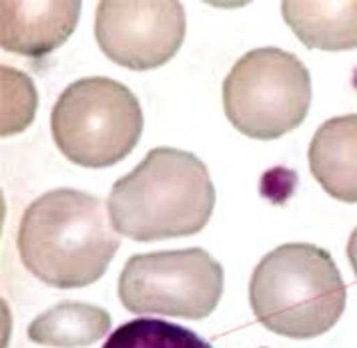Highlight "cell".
I'll return each mask as SVG.
<instances>
[{"label":"cell","instance_id":"6da1fadb","mask_svg":"<svg viewBox=\"0 0 357 348\" xmlns=\"http://www.w3.org/2000/svg\"><path fill=\"white\" fill-rule=\"evenodd\" d=\"M119 244L105 203L70 187L34 199L18 226L17 246L24 268L40 282L63 290L97 282Z\"/></svg>","mask_w":357,"mask_h":348},{"label":"cell","instance_id":"7a4b0ae2","mask_svg":"<svg viewBox=\"0 0 357 348\" xmlns=\"http://www.w3.org/2000/svg\"><path fill=\"white\" fill-rule=\"evenodd\" d=\"M116 233L167 240L201 232L215 208V187L205 164L189 151L157 147L116 180L107 199Z\"/></svg>","mask_w":357,"mask_h":348},{"label":"cell","instance_id":"3957f363","mask_svg":"<svg viewBox=\"0 0 357 348\" xmlns=\"http://www.w3.org/2000/svg\"><path fill=\"white\" fill-rule=\"evenodd\" d=\"M345 284L331 254L313 244H283L253 270L249 300L267 331L287 338L321 336L345 310Z\"/></svg>","mask_w":357,"mask_h":348},{"label":"cell","instance_id":"277c9868","mask_svg":"<svg viewBox=\"0 0 357 348\" xmlns=\"http://www.w3.org/2000/svg\"><path fill=\"white\" fill-rule=\"evenodd\" d=\"M50 129L68 161L100 169L119 164L137 147L143 111L127 85L86 77L68 85L54 103Z\"/></svg>","mask_w":357,"mask_h":348},{"label":"cell","instance_id":"5b68a950","mask_svg":"<svg viewBox=\"0 0 357 348\" xmlns=\"http://www.w3.org/2000/svg\"><path fill=\"white\" fill-rule=\"evenodd\" d=\"M311 105L307 66L287 50H249L223 83L225 115L251 139H277L303 123Z\"/></svg>","mask_w":357,"mask_h":348},{"label":"cell","instance_id":"8992f818","mask_svg":"<svg viewBox=\"0 0 357 348\" xmlns=\"http://www.w3.org/2000/svg\"><path fill=\"white\" fill-rule=\"evenodd\" d=\"M223 296V268L203 248L139 254L119 278V298L135 314L203 320Z\"/></svg>","mask_w":357,"mask_h":348},{"label":"cell","instance_id":"52a82bcc","mask_svg":"<svg viewBox=\"0 0 357 348\" xmlns=\"http://www.w3.org/2000/svg\"><path fill=\"white\" fill-rule=\"evenodd\" d=\"M187 20L175 0L98 2L95 36L100 50L116 65L151 71L169 63L185 41Z\"/></svg>","mask_w":357,"mask_h":348},{"label":"cell","instance_id":"ba28073f","mask_svg":"<svg viewBox=\"0 0 357 348\" xmlns=\"http://www.w3.org/2000/svg\"><path fill=\"white\" fill-rule=\"evenodd\" d=\"M81 18V2H2V49L40 59L59 49L75 33Z\"/></svg>","mask_w":357,"mask_h":348},{"label":"cell","instance_id":"9c48e42d","mask_svg":"<svg viewBox=\"0 0 357 348\" xmlns=\"http://www.w3.org/2000/svg\"><path fill=\"white\" fill-rule=\"evenodd\" d=\"M309 169L331 198L357 203V113L333 117L315 131Z\"/></svg>","mask_w":357,"mask_h":348},{"label":"cell","instance_id":"30bf717a","mask_svg":"<svg viewBox=\"0 0 357 348\" xmlns=\"http://www.w3.org/2000/svg\"><path fill=\"white\" fill-rule=\"evenodd\" d=\"M281 13L307 49H357V2H297L287 0Z\"/></svg>","mask_w":357,"mask_h":348},{"label":"cell","instance_id":"8fae6325","mask_svg":"<svg viewBox=\"0 0 357 348\" xmlns=\"http://www.w3.org/2000/svg\"><path fill=\"white\" fill-rule=\"evenodd\" d=\"M111 331V314L84 302H61L36 316L29 326V338L36 345L81 348L95 345Z\"/></svg>","mask_w":357,"mask_h":348},{"label":"cell","instance_id":"7c38bea8","mask_svg":"<svg viewBox=\"0 0 357 348\" xmlns=\"http://www.w3.org/2000/svg\"><path fill=\"white\" fill-rule=\"evenodd\" d=\"M102 348H213L197 332L159 318L125 322L107 338Z\"/></svg>","mask_w":357,"mask_h":348},{"label":"cell","instance_id":"4fadbf2b","mask_svg":"<svg viewBox=\"0 0 357 348\" xmlns=\"http://www.w3.org/2000/svg\"><path fill=\"white\" fill-rule=\"evenodd\" d=\"M347 258H349V264H351L357 276V228L349 235V242H347Z\"/></svg>","mask_w":357,"mask_h":348}]
</instances>
